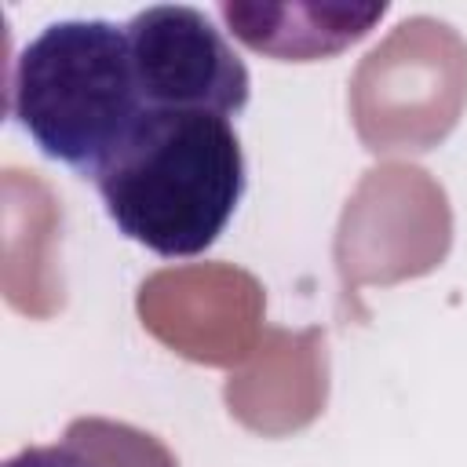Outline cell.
Listing matches in <instances>:
<instances>
[{"mask_svg": "<svg viewBox=\"0 0 467 467\" xmlns=\"http://www.w3.org/2000/svg\"><path fill=\"white\" fill-rule=\"evenodd\" d=\"M244 186V150L230 117L204 109H150L95 179L113 226L164 259L208 252Z\"/></svg>", "mask_w": 467, "mask_h": 467, "instance_id": "cell-1", "label": "cell"}, {"mask_svg": "<svg viewBox=\"0 0 467 467\" xmlns=\"http://www.w3.org/2000/svg\"><path fill=\"white\" fill-rule=\"evenodd\" d=\"M146 113L131 40L117 22H51L15 58L11 117L44 157L91 182L124 150Z\"/></svg>", "mask_w": 467, "mask_h": 467, "instance_id": "cell-2", "label": "cell"}, {"mask_svg": "<svg viewBox=\"0 0 467 467\" xmlns=\"http://www.w3.org/2000/svg\"><path fill=\"white\" fill-rule=\"evenodd\" d=\"M124 29L150 109H204L237 117L248 106V66L201 7L153 4L135 11Z\"/></svg>", "mask_w": 467, "mask_h": 467, "instance_id": "cell-3", "label": "cell"}, {"mask_svg": "<svg viewBox=\"0 0 467 467\" xmlns=\"http://www.w3.org/2000/svg\"><path fill=\"white\" fill-rule=\"evenodd\" d=\"M230 33L259 55L281 62H314L358 44L387 4H219Z\"/></svg>", "mask_w": 467, "mask_h": 467, "instance_id": "cell-4", "label": "cell"}, {"mask_svg": "<svg viewBox=\"0 0 467 467\" xmlns=\"http://www.w3.org/2000/svg\"><path fill=\"white\" fill-rule=\"evenodd\" d=\"M4 467H175V460L157 438L128 423L91 416L73 420L62 441L29 445Z\"/></svg>", "mask_w": 467, "mask_h": 467, "instance_id": "cell-5", "label": "cell"}]
</instances>
